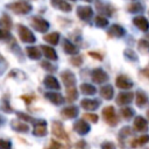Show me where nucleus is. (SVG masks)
Masks as SVG:
<instances>
[{
	"label": "nucleus",
	"mask_w": 149,
	"mask_h": 149,
	"mask_svg": "<svg viewBox=\"0 0 149 149\" xmlns=\"http://www.w3.org/2000/svg\"><path fill=\"white\" fill-rule=\"evenodd\" d=\"M57 8H59L61 10H63V12H70L72 8H71V5L70 3H68V2H65V1H61L59 2V5H58V7Z\"/></svg>",
	"instance_id": "7c9ffc66"
},
{
	"label": "nucleus",
	"mask_w": 149,
	"mask_h": 149,
	"mask_svg": "<svg viewBox=\"0 0 149 149\" xmlns=\"http://www.w3.org/2000/svg\"><path fill=\"white\" fill-rule=\"evenodd\" d=\"M101 149H115V144L112 142H104L101 144Z\"/></svg>",
	"instance_id": "58836bf2"
},
{
	"label": "nucleus",
	"mask_w": 149,
	"mask_h": 149,
	"mask_svg": "<svg viewBox=\"0 0 149 149\" xmlns=\"http://www.w3.org/2000/svg\"><path fill=\"white\" fill-rule=\"evenodd\" d=\"M61 78H62V80H63V83H64V85H65L66 87L74 86V84H76V76H74L73 72L70 71V70L63 71V72L61 73Z\"/></svg>",
	"instance_id": "1a4fd4ad"
},
{
	"label": "nucleus",
	"mask_w": 149,
	"mask_h": 149,
	"mask_svg": "<svg viewBox=\"0 0 149 149\" xmlns=\"http://www.w3.org/2000/svg\"><path fill=\"white\" fill-rule=\"evenodd\" d=\"M84 1H86V2H91L92 0H84Z\"/></svg>",
	"instance_id": "09e8293b"
},
{
	"label": "nucleus",
	"mask_w": 149,
	"mask_h": 149,
	"mask_svg": "<svg viewBox=\"0 0 149 149\" xmlns=\"http://www.w3.org/2000/svg\"><path fill=\"white\" fill-rule=\"evenodd\" d=\"M22 99H24L27 104H30V101H31L34 98H33V97H26V95H23V97H22Z\"/></svg>",
	"instance_id": "a18cd8bd"
},
{
	"label": "nucleus",
	"mask_w": 149,
	"mask_h": 149,
	"mask_svg": "<svg viewBox=\"0 0 149 149\" xmlns=\"http://www.w3.org/2000/svg\"><path fill=\"white\" fill-rule=\"evenodd\" d=\"M8 37H10L8 30H6V29H0V40H6V38H8Z\"/></svg>",
	"instance_id": "a19ab883"
},
{
	"label": "nucleus",
	"mask_w": 149,
	"mask_h": 149,
	"mask_svg": "<svg viewBox=\"0 0 149 149\" xmlns=\"http://www.w3.org/2000/svg\"><path fill=\"white\" fill-rule=\"evenodd\" d=\"M92 80L95 84H102L108 80V76L102 69H94L92 71Z\"/></svg>",
	"instance_id": "0eeeda50"
},
{
	"label": "nucleus",
	"mask_w": 149,
	"mask_h": 149,
	"mask_svg": "<svg viewBox=\"0 0 149 149\" xmlns=\"http://www.w3.org/2000/svg\"><path fill=\"white\" fill-rule=\"evenodd\" d=\"M44 97L54 105H61L64 102V97L61 94V93H56V92H47L44 94Z\"/></svg>",
	"instance_id": "9b49d317"
},
{
	"label": "nucleus",
	"mask_w": 149,
	"mask_h": 149,
	"mask_svg": "<svg viewBox=\"0 0 149 149\" xmlns=\"http://www.w3.org/2000/svg\"><path fill=\"white\" fill-rule=\"evenodd\" d=\"M34 135L35 136H45L47 133H48V128H47V121L44 120H38V121H35V125H34Z\"/></svg>",
	"instance_id": "423d86ee"
},
{
	"label": "nucleus",
	"mask_w": 149,
	"mask_h": 149,
	"mask_svg": "<svg viewBox=\"0 0 149 149\" xmlns=\"http://www.w3.org/2000/svg\"><path fill=\"white\" fill-rule=\"evenodd\" d=\"M41 50L43 51L44 56H45L48 59H50V61H56V59L58 58V56H57L55 49L51 48V47H48V45H41Z\"/></svg>",
	"instance_id": "dca6fc26"
},
{
	"label": "nucleus",
	"mask_w": 149,
	"mask_h": 149,
	"mask_svg": "<svg viewBox=\"0 0 149 149\" xmlns=\"http://www.w3.org/2000/svg\"><path fill=\"white\" fill-rule=\"evenodd\" d=\"M44 85L49 88H52V90H59L61 88V85L58 84L57 79L54 76H47L44 78Z\"/></svg>",
	"instance_id": "aec40b11"
},
{
	"label": "nucleus",
	"mask_w": 149,
	"mask_h": 149,
	"mask_svg": "<svg viewBox=\"0 0 149 149\" xmlns=\"http://www.w3.org/2000/svg\"><path fill=\"white\" fill-rule=\"evenodd\" d=\"M63 48H64V51L69 55H77L78 54V48L72 42H70L69 40H64Z\"/></svg>",
	"instance_id": "412c9836"
},
{
	"label": "nucleus",
	"mask_w": 149,
	"mask_h": 149,
	"mask_svg": "<svg viewBox=\"0 0 149 149\" xmlns=\"http://www.w3.org/2000/svg\"><path fill=\"white\" fill-rule=\"evenodd\" d=\"M133 22H134V24H135L139 29H141V30H143V31H147V30L149 29L148 20H147L144 16H136V17L133 20Z\"/></svg>",
	"instance_id": "2eb2a0df"
},
{
	"label": "nucleus",
	"mask_w": 149,
	"mask_h": 149,
	"mask_svg": "<svg viewBox=\"0 0 149 149\" xmlns=\"http://www.w3.org/2000/svg\"><path fill=\"white\" fill-rule=\"evenodd\" d=\"M116 86L120 88H130L133 86V83L126 76H119L116 78Z\"/></svg>",
	"instance_id": "f3484780"
},
{
	"label": "nucleus",
	"mask_w": 149,
	"mask_h": 149,
	"mask_svg": "<svg viewBox=\"0 0 149 149\" xmlns=\"http://www.w3.org/2000/svg\"><path fill=\"white\" fill-rule=\"evenodd\" d=\"M73 130L79 135H85L90 132V125L86 122V120H77L73 125Z\"/></svg>",
	"instance_id": "6e6552de"
},
{
	"label": "nucleus",
	"mask_w": 149,
	"mask_h": 149,
	"mask_svg": "<svg viewBox=\"0 0 149 149\" xmlns=\"http://www.w3.org/2000/svg\"><path fill=\"white\" fill-rule=\"evenodd\" d=\"M43 38H44L45 42H48V43H50V44H52V45H56V44L58 43V41H59V33H57V31L49 33V34L44 35Z\"/></svg>",
	"instance_id": "5701e85b"
},
{
	"label": "nucleus",
	"mask_w": 149,
	"mask_h": 149,
	"mask_svg": "<svg viewBox=\"0 0 149 149\" xmlns=\"http://www.w3.org/2000/svg\"><path fill=\"white\" fill-rule=\"evenodd\" d=\"M143 72H144L146 74H148V76H149V68H148V69H146V70H144Z\"/></svg>",
	"instance_id": "49530a36"
},
{
	"label": "nucleus",
	"mask_w": 149,
	"mask_h": 149,
	"mask_svg": "<svg viewBox=\"0 0 149 149\" xmlns=\"http://www.w3.org/2000/svg\"><path fill=\"white\" fill-rule=\"evenodd\" d=\"M80 106L86 111H94L99 107V101L93 99H83L80 101Z\"/></svg>",
	"instance_id": "4468645a"
},
{
	"label": "nucleus",
	"mask_w": 149,
	"mask_h": 149,
	"mask_svg": "<svg viewBox=\"0 0 149 149\" xmlns=\"http://www.w3.org/2000/svg\"><path fill=\"white\" fill-rule=\"evenodd\" d=\"M72 1H74V0H72Z\"/></svg>",
	"instance_id": "3c124183"
},
{
	"label": "nucleus",
	"mask_w": 149,
	"mask_h": 149,
	"mask_svg": "<svg viewBox=\"0 0 149 149\" xmlns=\"http://www.w3.org/2000/svg\"><path fill=\"white\" fill-rule=\"evenodd\" d=\"M121 114H122L123 118L129 119L130 116H133V109H130V108H123V109H121Z\"/></svg>",
	"instance_id": "e433bc0d"
},
{
	"label": "nucleus",
	"mask_w": 149,
	"mask_h": 149,
	"mask_svg": "<svg viewBox=\"0 0 149 149\" xmlns=\"http://www.w3.org/2000/svg\"><path fill=\"white\" fill-rule=\"evenodd\" d=\"M128 10H129L130 13H137V12L142 10V6H141L140 3H130V5L128 6Z\"/></svg>",
	"instance_id": "2f4dec72"
},
{
	"label": "nucleus",
	"mask_w": 149,
	"mask_h": 149,
	"mask_svg": "<svg viewBox=\"0 0 149 149\" xmlns=\"http://www.w3.org/2000/svg\"><path fill=\"white\" fill-rule=\"evenodd\" d=\"M77 15L79 19L86 21V20L91 19V16L93 15V10L90 6H79L77 8Z\"/></svg>",
	"instance_id": "9d476101"
},
{
	"label": "nucleus",
	"mask_w": 149,
	"mask_h": 149,
	"mask_svg": "<svg viewBox=\"0 0 149 149\" xmlns=\"http://www.w3.org/2000/svg\"><path fill=\"white\" fill-rule=\"evenodd\" d=\"M70 62H71V64L74 65V66H80L81 63H83V58H81V56H73V57L70 59Z\"/></svg>",
	"instance_id": "72a5a7b5"
},
{
	"label": "nucleus",
	"mask_w": 149,
	"mask_h": 149,
	"mask_svg": "<svg viewBox=\"0 0 149 149\" xmlns=\"http://www.w3.org/2000/svg\"><path fill=\"white\" fill-rule=\"evenodd\" d=\"M94 21H95V26L97 27H100V28H104V27H106L108 24V20L106 17L101 16V15H98Z\"/></svg>",
	"instance_id": "c85d7f7f"
},
{
	"label": "nucleus",
	"mask_w": 149,
	"mask_h": 149,
	"mask_svg": "<svg viewBox=\"0 0 149 149\" xmlns=\"http://www.w3.org/2000/svg\"><path fill=\"white\" fill-rule=\"evenodd\" d=\"M10 127L13 128V130L19 132V133H27L29 130V126L24 122H22V120H12L10 122Z\"/></svg>",
	"instance_id": "ddd939ff"
},
{
	"label": "nucleus",
	"mask_w": 149,
	"mask_h": 149,
	"mask_svg": "<svg viewBox=\"0 0 149 149\" xmlns=\"http://www.w3.org/2000/svg\"><path fill=\"white\" fill-rule=\"evenodd\" d=\"M17 118H20L22 121H30V122H34V123L36 121L34 118H31V116H29L27 114H23V113H17Z\"/></svg>",
	"instance_id": "c9c22d12"
},
{
	"label": "nucleus",
	"mask_w": 149,
	"mask_h": 149,
	"mask_svg": "<svg viewBox=\"0 0 149 149\" xmlns=\"http://www.w3.org/2000/svg\"><path fill=\"white\" fill-rule=\"evenodd\" d=\"M80 92L83 94H85V95H92V94H94L97 92V88L93 85H91V84L83 83L80 85Z\"/></svg>",
	"instance_id": "b1692460"
},
{
	"label": "nucleus",
	"mask_w": 149,
	"mask_h": 149,
	"mask_svg": "<svg viewBox=\"0 0 149 149\" xmlns=\"http://www.w3.org/2000/svg\"><path fill=\"white\" fill-rule=\"evenodd\" d=\"M108 35L112 37H121L125 35V29L119 24H113L108 30Z\"/></svg>",
	"instance_id": "6ab92c4d"
},
{
	"label": "nucleus",
	"mask_w": 149,
	"mask_h": 149,
	"mask_svg": "<svg viewBox=\"0 0 149 149\" xmlns=\"http://www.w3.org/2000/svg\"><path fill=\"white\" fill-rule=\"evenodd\" d=\"M1 23H2V26H3L6 29H10V28H12V20L9 19L8 15H3V16H2Z\"/></svg>",
	"instance_id": "c756f323"
},
{
	"label": "nucleus",
	"mask_w": 149,
	"mask_h": 149,
	"mask_svg": "<svg viewBox=\"0 0 149 149\" xmlns=\"http://www.w3.org/2000/svg\"><path fill=\"white\" fill-rule=\"evenodd\" d=\"M61 115L64 119H73L74 116L78 115V107L77 106H68L62 109Z\"/></svg>",
	"instance_id": "f8f14e48"
},
{
	"label": "nucleus",
	"mask_w": 149,
	"mask_h": 149,
	"mask_svg": "<svg viewBox=\"0 0 149 149\" xmlns=\"http://www.w3.org/2000/svg\"><path fill=\"white\" fill-rule=\"evenodd\" d=\"M10 148H12V143L9 141L0 139V149H10Z\"/></svg>",
	"instance_id": "4c0bfd02"
},
{
	"label": "nucleus",
	"mask_w": 149,
	"mask_h": 149,
	"mask_svg": "<svg viewBox=\"0 0 149 149\" xmlns=\"http://www.w3.org/2000/svg\"><path fill=\"white\" fill-rule=\"evenodd\" d=\"M148 118H149V111H148Z\"/></svg>",
	"instance_id": "8fccbe9b"
},
{
	"label": "nucleus",
	"mask_w": 149,
	"mask_h": 149,
	"mask_svg": "<svg viewBox=\"0 0 149 149\" xmlns=\"http://www.w3.org/2000/svg\"><path fill=\"white\" fill-rule=\"evenodd\" d=\"M3 125V121H2V118H0V126H2Z\"/></svg>",
	"instance_id": "de8ad7c7"
},
{
	"label": "nucleus",
	"mask_w": 149,
	"mask_h": 149,
	"mask_svg": "<svg viewBox=\"0 0 149 149\" xmlns=\"http://www.w3.org/2000/svg\"><path fill=\"white\" fill-rule=\"evenodd\" d=\"M134 98V94L132 92H123V93H120L116 98V102L119 105H123V104H128L133 100Z\"/></svg>",
	"instance_id": "a211bd4d"
},
{
	"label": "nucleus",
	"mask_w": 149,
	"mask_h": 149,
	"mask_svg": "<svg viewBox=\"0 0 149 149\" xmlns=\"http://www.w3.org/2000/svg\"><path fill=\"white\" fill-rule=\"evenodd\" d=\"M147 121L142 118V116H137L135 118V121H134V128L139 132H143V130H147Z\"/></svg>",
	"instance_id": "393cba45"
},
{
	"label": "nucleus",
	"mask_w": 149,
	"mask_h": 149,
	"mask_svg": "<svg viewBox=\"0 0 149 149\" xmlns=\"http://www.w3.org/2000/svg\"><path fill=\"white\" fill-rule=\"evenodd\" d=\"M51 1V5L54 6V7H58V5H59V2L62 1V0H50Z\"/></svg>",
	"instance_id": "c03bdc74"
},
{
	"label": "nucleus",
	"mask_w": 149,
	"mask_h": 149,
	"mask_svg": "<svg viewBox=\"0 0 149 149\" xmlns=\"http://www.w3.org/2000/svg\"><path fill=\"white\" fill-rule=\"evenodd\" d=\"M83 119L84 120H88L91 122H97L98 121V115L93 114V113H86V114L83 115Z\"/></svg>",
	"instance_id": "473e14b6"
},
{
	"label": "nucleus",
	"mask_w": 149,
	"mask_h": 149,
	"mask_svg": "<svg viewBox=\"0 0 149 149\" xmlns=\"http://www.w3.org/2000/svg\"><path fill=\"white\" fill-rule=\"evenodd\" d=\"M113 94H114V91H113V87L111 85H105L100 88V95L104 98V99H112L113 98Z\"/></svg>",
	"instance_id": "4be33fe9"
},
{
	"label": "nucleus",
	"mask_w": 149,
	"mask_h": 149,
	"mask_svg": "<svg viewBox=\"0 0 149 149\" xmlns=\"http://www.w3.org/2000/svg\"><path fill=\"white\" fill-rule=\"evenodd\" d=\"M31 24L40 33H45L49 29V22L47 20L40 17V16H34L31 19Z\"/></svg>",
	"instance_id": "39448f33"
},
{
	"label": "nucleus",
	"mask_w": 149,
	"mask_h": 149,
	"mask_svg": "<svg viewBox=\"0 0 149 149\" xmlns=\"http://www.w3.org/2000/svg\"><path fill=\"white\" fill-rule=\"evenodd\" d=\"M78 98V92L76 90L74 86H71V87H66V100L72 102L74 101L76 99Z\"/></svg>",
	"instance_id": "bb28decb"
},
{
	"label": "nucleus",
	"mask_w": 149,
	"mask_h": 149,
	"mask_svg": "<svg viewBox=\"0 0 149 149\" xmlns=\"http://www.w3.org/2000/svg\"><path fill=\"white\" fill-rule=\"evenodd\" d=\"M8 9H10L12 12L16 13V14H28L29 12H31L33 7L31 5H29L28 2H24V1H15V2H12L7 6Z\"/></svg>",
	"instance_id": "f257e3e1"
},
{
	"label": "nucleus",
	"mask_w": 149,
	"mask_h": 149,
	"mask_svg": "<svg viewBox=\"0 0 149 149\" xmlns=\"http://www.w3.org/2000/svg\"><path fill=\"white\" fill-rule=\"evenodd\" d=\"M41 66H42L43 69H45V70L50 71V72H52V71H55V70L57 69L56 66H54L52 64H50V63H49V62H47V61L42 62V63H41Z\"/></svg>",
	"instance_id": "f704fd0d"
},
{
	"label": "nucleus",
	"mask_w": 149,
	"mask_h": 149,
	"mask_svg": "<svg viewBox=\"0 0 149 149\" xmlns=\"http://www.w3.org/2000/svg\"><path fill=\"white\" fill-rule=\"evenodd\" d=\"M48 149H63V147H62V146H61L58 142H56L55 140H52Z\"/></svg>",
	"instance_id": "ea45409f"
},
{
	"label": "nucleus",
	"mask_w": 149,
	"mask_h": 149,
	"mask_svg": "<svg viewBox=\"0 0 149 149\" xmlns=\"http://www.w3.org/2000/svg\"><path fill=\"white\" fill-rule=\"evenodd\" d=\"M102 116L105 119V121L111 125V126H115L118 123V118L115 115V111L113 106H107L102 109Z\"/></svg>",
	"instance_id": "20e7f679"
},
{
	"label": "nucleus",
	"mask_w": 149,
	"mask_h": 149,
	"mask_svg": "<svg viewBox=\"0 0 149 149\" xmlns=\"http://www.w3.org/2000/svg\"><path fill=\"white\" fill-rule=\"evenodd\" d=\"M26 51H27L28 57L31 59H40L41 57V51L37 47H27Z\"/></svg>",
	"instance_id": "a878e982"
},
{
	"label": "nucleus",
	"mask_w": 149,
	"mask_h": 149,
	"mask_svg": "<svg viewBox=\"0 0 149 149\" xmlns=\"http://www.w3.org/2000/svg\"><path fill=\"white\" fill-rule=\"evenodd\" d=\"M17 31H19V36H20V40L24 43H34L36 41L35 38V35L31 33L30 29H28L26 26H22V24H19L17 27Z\"/></svg>",
	"instance_id": "7ed1b4c3"
},
{
	"label": "nucleus",
	"mask_w": 149,
	"mask_h": 149,
	"mask_svg": "<svg viewBox=\"0 0 149 149\" xmlns=\"http://www.w3.org/2000/svg\"><path fill=\"white\" fill-rule=\"evenodd\" d=\"M147 102H148V97H147L143 92L139 91V92L136 93V104H137V106L142 107V106H144Z\"/></svg>",
	"instance_id": "cd10ccee"
},
{
	"label": "nucleus",
	"mask_w": 149,
	"mask_h": 149,
	"mask_svg": "<svg viewBox=\"0 0 149 149\" xmlns=\"http://www.w3.org/2000/svg\"><path fill=\"white\" fill-rule=\"evenodd\" d=\"M51 133L54 136H56V139L58 140H63L69 142V136L64 129V126L61 121H54L51 125Z\"/></svg>",
	"instance_id": "f03ea898"
},
{
	"label": "nucleus",
	"mask_w": 149,
	"mask_h": 149,
	"mask_svg": "<svg viewBox=\"0 0 149 149\" xmlns=\"http://www.w3.org/2000/svg\"><path fill=\"white\" fill-rule=\"evenodd\" d=\"M87 147V144H86V142L85 141H79V142H77L76 143V147H74V149H85Z\"/></svg>",
	"instance_id": "79ce46f5"
},
{
	"label": "nucleus",
	"mask_w": 149,
	"mask_h": 149,
	"mask_svg": "<svg viewBox=\"0 0 149 149\" xmlns=\"http://www.w3.org/2000/svg\"><path fill=\"white\" fill-rule=\"evenodd\" d=\"M88 55L90 56H92V57H94V58H97V59H99V61H101L102 59V56H100L99 54H97V52H88Z\"/></svg>",
	"instance_id": "37998d69"
}]
</instances>
